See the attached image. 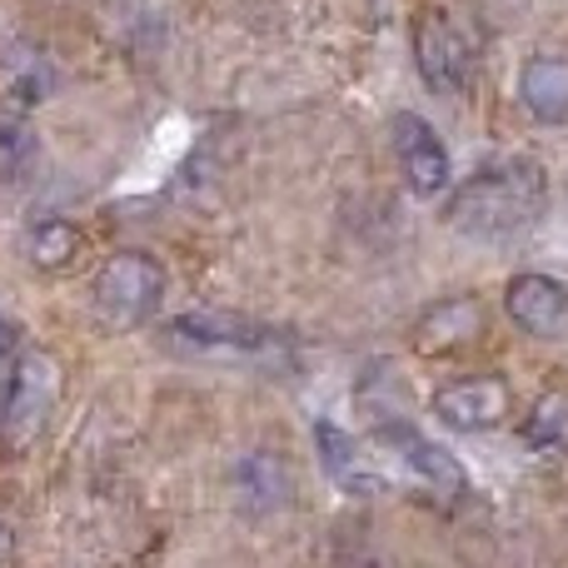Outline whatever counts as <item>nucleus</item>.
Listing matches in <instances>:
<instances>
[{
    "instance_id": "nucleus-1",
    "label": "nucleus",
    "mask_w": 568,
    "mask_h": 568,
    "mask_svg": "<svg viewBox=\"0 0 568 568\" xmlns=\"http://www.w3.org/2000/svg\"><path fill=\"white\" fill-rule=\"evenodd\" d=\"M544 205H549V175H544L539 160H494V165L474 170L459 190H454L449 220L454 235L464 240H484V245H499V240H519L539 225Z\"/></svg>"
},
{
    "instance_id": "nucleus-2",
    "label": "nucleus",
    "mask_w": 568,
    "mask_h": 568,
    "mask_svg": "<svg viewBox=\"0 0 568 568\" xmlns=\"http://www.w3.org/2000/svg\"><path fill=\"white\" fill-rule=\"evenodd\" d=\"M165 300V265L145 250H120L95 280V314L105 329H135Z\"/></svg>"
},
{
    "instance_id": "nucleus-3",
    "label": "nucleus",
    "mask_w": 568,
    "mask_h": 568,
    "mask_svg": "<svg viewBox=\"0 0 568 568\" xmlns=\"http://www.w3.org/2000/svg\"><path fill=\"white\" fill-rule=\"evenodd\" d=\"M414 65L434 95H459L474 80V36L449 10H424L414 20Z\"/></svg>"
},
{
    "instance_id": "nucleus-4",
    "label": "nucleus",
    "mask_w": 568,
    "mask_h": 568,
    "mask_svg": "<svg viewBox=\"0 0 568 568\" xmlns=\"http://www.w3.org/2000/svg\"><path fill=\"white\" fill-rule=\"evenodd\" d=\"M60 394V364L50 359L45 349H26L16 359V374H10V389H6V409H0V439L10 449L30 444L45 424L50 404Z\"/></svg>"
},
{
    "instance_id": "nucleus-5",
    "label": "nucleus",
    "mask_w": 568,
    "mask_h": 568,
    "mask_svg": "<svg viewBox=\"0 0 568 568\" xmlns=\"http://www.w3.org/2000/svg\"><path fill=\"white\" fill-rule=\"evenodd\" d=\"M389 145H394V160H399L404 185L419 200H434L449 190V150H444L439 130L424 115L399 110V115L389 120Z\"/></svg>"
},
{
    "instance_id": "nucleus-6",
    "label": "nucleus",
    "mask_w": 568,
    "mask_h": 568,
    "mask_svg": "<svg viewBox=\"0 0 568 568\" xmlns=\"http://www.w3.org/2000/svg\"><path fill=\"white\" fill-rule=\"evenodd\" d=\"M434 419L449 424V429H494V424H504V414H509V384L499 379V374H464V379H449L434 389L429 399Z\"/></svg>"
},
{
    "instance_id": "nucleus-7",
    "label": "nucleus",
    "mask_w": 568,
    "mask_h": 568,
    "mask_svg": "<svg viewBox=\"0 0 568 568\" xmlns=\"http://www.w3.org/2000/svg\"><path fill=\"white\" fill-rule=\"evenodd\" d=\"M504 314L529 339H568V284L554 275H514L504 290Z\"/></svg>"
},
{
    "instance_id": "nucleus-8",
    "label": "nucleus",
    "mask_w": 568,
    "mask_h": 568,
    "mask_svg": "<svg viewBox=\"0 0 568 568\" xmlns=\"http://www.w3.org/2000/svg\"><path fill=\"white\" fill-rule=\"evenodd\" d=\"M170 339L190 344L205 354H265L270 329L245 314H220V310H190L170 324Z\"/></svg>"
},
{
    "instance_id": "nucleus-9",
    "label": "nucleus",
    "mask_w": 568,
    "mask_h": 568,
    "mask_svg": "<svg viewBox=\"0 0 568 568\" xmlns=\"http://www.w3.org/2000/svg\"><path fill=\"white\" fill-rule=\"evenodd\" d=\"M55 85H60L55 60L40 45H10L0 55V110H10V115H26V110L45 105L55 95Z\"/></svg>"
},
{
    "instance_id": "nucleus-10",
    "label": "nucleus",
    "mask_w": 568,
    "mask_h": 568,
    "mask_svg": "<svg viewBox=\"0 0 568 568\" xmlns=\"http://www.w3.org/2000/svg\"><path fill=\"white\" fill-rule=\"evenodd\" d=\"M379 444L399 454V459L409 464V469L419 474L424 484H434V489H444V494H459V489H464L459 459H454L444 444H434V439H424L419 429H409L404 419H389V424H384V429H379Z\"/></svg>"
},
{
    "instance_id": "nucleus-11",
    "label": "nucleus",
    "mask_w": 568,
    "mask_h": 568,
    "mask_svg": "<svg viewBox=\"0 0 568 568\" xmlns=\"http://www.w3.org/2000/svg\"><path fill=\"white\" fill-rule=\"evenodd\" d=\"M519 100L539 125H568V55H534L519 70Z\"/></svg>"
},
{
    "instance_id": "nucleus-12",
    "label": "nucleus",
    "mask_w": 568,
    "mask_h": 568,
    "mask_svg": "<svg viewBox=\"0 0 568 568\" xmlns=\"http://www.w3.org/2000/svg\"><path fill=\"white\" fill-rule=\"evenodd\" d=\"M479 329H484V310L474 300H439L419 314L414 339H419L424 354H444V349H454V344L479 339Z\"/></svg>"
},
{
    "instance_id": "nucleus-13",
    "label": "nucleus",
    "mask_w": 568,
    "mask_h": 568,
    "mask_svg": "<svg viewBox=\"0 0 568 568\" xmlns=\"http://www.w3.org/2000/svg\"><path fill=\"white\" fill-rule=\"evenodd\" d=\"M314 444H320L324 474H329L339 489H349V494L379 489V479L369 474V464H364V454H359V444H354V434H344L339 424H329V419H314Z\"/></svg>"
},
{
    "instance_id": "nucleus-14",
    "label": "nucleus",
    "mask_w": 568,
    "mask_h": 568,
    "mask_svg": "<svg viewBox=\"0 0 568 568\" xmlns=\"http://www.w3.org/2000/svg\"><path fill=\"white\" fill-rule=\"evenodd\" d=\"M40 160V140L20 120H0V185H20Z\"/></svg>"
},
{
    "instance_id": "nucleus-15",
    "label": "nucleus",
    "mask_w": 568,
    "mask_h": 568,
    "mask_svg": "<svg viewBox=\"0 0 568 568\" xmlns=\"http://www.w3.org/2000/svg\"><path fill=\"white\" fill-rule=\"evenodd\" d=\"M240 494H245L250 509H275L284 499V464L275 454H255V459L240 464Z\"/></svg>"
},
{
    "instance_id": "nucleus-16",
    "label": "nucleus",
    "mask_w": 568,
    "mask_h": 568,
    "mask_svg": "<svg viewBox=\"0 0 568 568\" xmlns=\"http://www.w3.org/2000/svg\"><path fill=\"white\" fill-rule=\"evenodd\" d=\"M75 250H80V230L70 225V220H40V225L30 230V260H36L40 270L70 265Z\"/></svg>"
},
{
    "instance_id": "nucleus-17",
    "label": "nucleus",
    "mask_w": 568,
    "mask_h": 568,
    "mask_svg": "<svg viewBox=\"0 0 568 568\" xmlns=\"http://www.w3.org/2000/svg\"><path fill=\"white\" fill-rule=\"evenodd\" d=\"M524 439L534 449H564L568 444V394H544L529 409V424H524Z\"/></svg>"
}]
</instances>
